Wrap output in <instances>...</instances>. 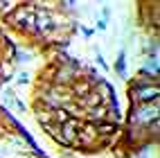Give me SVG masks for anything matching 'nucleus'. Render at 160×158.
<instances>
[{"instance_id":"nucleus-1","label":"nucleus","mask_w":160,"mask_h":158,"mask_svg":"<svg viewBox=\"0 0 160 158\" xmlns=\"http://www.w3.org/2000/svg\"><path fill=\"white\" fill-rule=\"evenodd\" d=\"M140 93H142V95H140L142 99H151V97H156V93H158V90H156V88H142Z\"/></svg>"}]
</instances>
